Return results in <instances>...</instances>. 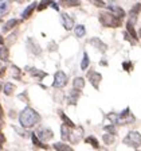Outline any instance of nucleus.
Returning <instances> with one entry per match:
<instances>
[{
	"label": "nucleus",
	"mask_w": 141,
	"mask_h": 151,
	"mask_svg": "<svg viewBox=\"0 0 141 151\" xmlns=\"http://www.w3.org/2000/svg\"><path fill=\"white\" fill-rule=\"evenodd\" d=\"M19 122L23 128H32L41 122L39 113L31 107H26L22 112L19 113Z\"/></svg>",
	"instance_id": "f257e3e1"
},
{
	"label": "nucleus",
	"mask_w": 141,
	"mask_h": 151,
	"mask_svg": "<svg viewBox=\"0 0 141 151\" xmlns=\"http://www.w3.org/2000/svg\"><path fill=\"white\" fill-rule=\"evenodd\" d=\"M100 22L102 23L105 27H120L121 24V19H118L117 16H114L112 12L103 11L100 14Z\"/></svg>",
	"instance_id": "f03ea898"
},
{
	"label": "nucleus",
	"mask_w": 141,
	"mask_h": 151,
	"mask_svg": "<svg viewBox=\"0 0 141 151\" xmlns=\"http://www.w3.org/2000/svg\"><path fill=\"white\" fill-rule=\"evenodd\" d=\"M122 143L129 147H133V148H138L141 146V134L137 131H130L128 135L124 138Z\"/></svg>",
	"instance_id": "7ed1b4c3"
},
{
	"label": "nucleus",
	"mask_w": 141,
	"mask_h": 151,
	"mask_svg": "<svg viewBox=\"0 0 141 151\" xmlns=\"http://www.w3.org/2000/svg\"><path fill=\"white\" fill-rule=\"evenodd\" d=\"M67 82H69V77L66 76L65 72L59 70V72L55 73V76H54V82H53L54 88L62 89V88H65L66 85H67Z\"/></svg>",
	"instance_id": "20e7f679"
},
{
	"label": "nucleus",
	"mask_w": 141,
	"mask_h": 151,
	"mask_svg": "<svg viewBox=\"0 0 141 151\" xmlns=\"http://www.w3.org/2000/svg\"><path fill=\"white\" fill-rule=\"evenodd\" d=\"M35 135L41 139L42 142H48V140H51V139L54 138L53 131H51L48 127H39V128H36Z\"/></svg>",
	"instance_id": "39448f33"
},
{
	"label": "nucleus",
	"mask_w": 141,
	"mask_h": 151,
	"mask_svg": "<svg viewBox=\"0 0 141 151\" xmlns=\"http://www.w3.org/2000/svg\"><path fill=\"white\" fill-rule=\"evenodd\" d=\"M88 80L90 81V84L93 85L94 88L98 89L100 82H101V80H102V76H101V73L95 72V70H90V72L88 73Z\"/></svg>",
	"instance_id": "423d86ee"
},
{
	"label": "nucleus",
	"mask_w": 141,
	"mask_h": 151,
	"mask_svg": "<svg viewBox=\"0 0 141 151\" xmlns=\"http://www.w3.org/2000/svg\"><path fill=\"white\" fill-rule=\"evenodd\" d=\"M27 47H28V50L31 51L32 54H35V55H39V54L42 53L41 46H39L38 42L35 41V39H32V38H28L27 39Z\"/></svg>",
	"instance_id": "0eeeda50"
},
{
	"label": "nucleus",
	"mask_w": 141,
	"mask_h": 151,
	"mask_svg": "<svg viewBox=\"0 0 141 151\" xmlns=\"http://www.w3.org/2000/svg\"><path fill=\"white\" fill-rule=\"evenodd\" d=\"M82 135H83V129L79 127V128H73L71 129V134H70V139L69 140L71 142L73 145H75V143H78L79 140H81V138H82Z\"/></svg>",
	"instance_id": "6e6552de"
},
{
	"label": "nucleus",
	"mask_w": 141,
	"mask_h": 151,
	"mask_svg": "<svg viewBox=\"0 0 141 151\" xmlns=\"http://www.w3.org/2000/svg\"><path fill=\"white\" fill-rule=\"evenodd\" d=\"M61 19H62V23H63V27L69 31V30H71L73 27H74V20H73V18L70 15H67V14H61Z\"/></svg>",
	"instance_id": "1a4fd4ad"
},
{
	"label": "nucleus",
	"mask_w": 141,
	"mask_h": 151,
	"mask_svg": "<svg viewBox=\"0 0 141 151\" xmlns=\"http://www.w3.org/2000/svg\"><path fill=\"white\" fill-rule=\"evenodd\" d=\"M90 45H93L94 47H95V49H98V50L101 51V53H105V51L108 50V46L105 43H103L102 41H101L100 38H91L90 41Z\"/></svg>",
	"instance_id": "9d476101"
},
{
	"label": "nucleus",
	"mask_w": 141,
	"mask_h": 151,
	"mask_svg": "<svg viewBox=\"0 0 141 151\" xmlns=\"http://www.w3.org/2000/svg\"><path fill=\"white\" fill-rule=\"evenodd\" d=\"M108 8L110 9V12H112L113 15L117 16L118 19H122L124 16H125V11H124L121 7L116 6V4H110V6H108Z\"/></svg>",
	"instance_id": "9b49d317"
},
{
	"label": "nucleus",
	"mask_w": 141,
	"mask_h": 151,
	"mask_svg": "<svg viewBox=\"0 0 141 151\" xmlns=\"http://www.w3.org/2000/svg\"><path fill=\"white\" fill-rule=\"evenodd\" d=\"M79 96H81V92L73 89V91L70 92L69 94H67V103H69L70 105H75V104L78 103Z\"/></svg>",
	"instance_id": "f8f14e48"
},
{
	"label": "nucleus",
	"mask_w": 141,
	"mask_h": 151,
	"mask_svg": "<svg viewBox=\"0 0 141 151\" xmlns=\"http://www.w3.org/2000/svg\"><path fill=\"white\" fill-rule=\"evenodd\" d=\"M53 148L56 151H74V148L71 146H69L67 143H65V142H56V143H54Z\"/></svg>",
	"instance_id": "ddd939ff"
},
{
	"label": "nucleus",
	"mask_w": 141,
	"mask_h": 151,
	"mask_svg": "<svg viewBox=\"0 0 141 151\" xmlns=\"http://www.w3.org/2000/svg\"><path fill=\"white\" fill-rule=\"evenodd\" d=\"M27 72L32 76V77H36L38 80H43L44 77H47V73H44L43 70L35 69V68H27Z\"/></svg>",
	"instance_id": "4468645a"
},
{
	"label": "nucleus",
	"mask_w": 141,
	"mask_h": 151,
	"mask_svg": "<svg viewBox=\"0 0 141 151\" xmlns=\"http://www.w3.org/2000/svg\"><path fill=\"white\" fill-rule=\"evenodd\" d=\"M9 9H11L9 1H7V0H0V18H1V16H6L7 14L9 12Z\"/></svg>",
	"instance_id": "2eb2a0df"
},
{
	"label": "nucleus",
	"mask_w": 141,
	"mask_h": 151,
	"mask_svg": "<svg viewBox=\"0 0 141 151\" xmlns=\"http://www.w3.org/2000/svg\"><path fill=\"white\" fill-rule=\"evenodd\" d=\"M85 88V80L82 77H75L74 81H73V89L81 92Z\"/></svg>",
	"instance_id": "dca6fc26"
},
{
	"label": "nucleus",
	"mask_w": 141,
	"mask_h": 151,
	"mask_svg": "<svg viewBox=\"0 0 141 151\" xmlns=\"http://www.w3.org/2000/svg\"><path fill=\"white\" fill-rule=\"evenodd\" d=\"M31 139H32L34 146H36V147H39V148H43V150H48V146H47L46 143H43L41 139L38 138V136L35 135V132H34V134H31Z\"/></svg>",
	"instance_id": "f3484780"
},
{
	"label": "nucleus",
	"mask_w": 141,
	"mask_h": 151,
	"mask_svg": "<svg viewBox=\"0 0 141 151\" xmlns=\"http://www.w3.org/2000/svg\"><path fill=\"white\" fill-rule=\"evenodd\" d=\"M70 134H71V128L67 127L66 124H62V127H61V136H62V140H69Z\"/></svg>",
	"instance_id": "a211bd4d"
},
{
	"label": "nucleus",
	"mask_w": 141,
	"mask_h": 151,
	"mask_svg": "<svg viewBox=\"0 0 141 151\" xmlns=\"http://www.w3.org/2000/svg\"><path fill=\"white\" fill-rule=\"evenodd\" d=\"M35 8H36V3H31V4H30V6H28L27 8H26L24 11L22 12V18H23V19H28L30 16H31V14L35 11Z\"/></svg>",
	"instance_id": "6ab92c4d"
},
{
	"label": "nucleus",
	"mask_w": 141,
	"mask_h": 151,
	"mask_svg": "<svg viewBox=\"0 0 141 151\" xmlns=\"http://www.w3.org/2000/svg\"><path fill=\"white\" fill-rule=\"evenodd\" d=\"M18 23H19L18 19H9L7 23H4V26H3V32H8L9 30H12V28L15 27Z\"/></svg>",
	"instance_id": "aec40b11"
},
{
	"label": "nucleus",
	"mask_w": 141,
	"mask_h": 151,
	"mask_svg": "<svg viewBox=\"0 0 141 151\" xmlns=\"http://www.w3.org/2000/svg\"><path fill=\"white\" fill-rule=\"evenodd\" d=\"M15 85L12 84V82H6L4 84V86H3V92H4V94L6 96H11V94L15 92Z\"/></svg>",
	"instance_id": "412c9836"
},
{
	"label": "nucleus",
	"mask_w": 141,
	"mask_h": 151,
	"mask_svg": "<svg viewBox=\"0 0 141 151\" xmlns=\"http://www.w3.org/2000/svg\"><path fill=\"white\" fill-rule=\"evenodd\" d=\"M8 58H9L8 47H7V46H1V47H0V61L6 62V61H8Z\"/></svg>",
	"instance_id": "4be33fe9"
},
{
	"label": "nucleus",
	"mask_w": 141,
	"mask_h": 151,
	"mask_svg": "<svg viewBox=\"0 0 141 151\" xmlns=\"http://www.w3.org/2000/svg\"><path fill=\"white\" fill-rule=\"evenodd\" d=\"M85 142H86L88 145H90L93 148H95V150H100V143H98L97 138H94V136H88V138L85 139Z\"/></svg>",
	"instance_id": "5701e85b"
},
{
	"label": "nucleus",
	"mask_w": 141,
	"mask_h": 151,
	"mask_svg": "<svg viewBox=\"0 0 141 151\" xmlns=\"http://www.w3.org/2000/svg\"><path fill=\"white\" fill-rule=\"evenodd\" d=\"M102 140L106 146H110L116 142V138H114V135H112V134H105V135L102 136Z\"/></svg>",
	"instance_id": "b1692460"
},
{
	"label": "nucleus",
	"mask_w": 141,
	"mask_h": 151,
	"mask_svg": "<svg viewBox=\"0 0 141 151\" xmlns=\"http://www.w3.org/2000/svg\"><path fill=\"white\" fill-rule=\"evenodd\" d=\"M74 32L78 38H82V37H85V34H86V28H85L82 24H78L74 27Z\"/></svg>",
	"instance_id": "393cba45"
},
{
	"label": "nucleus",
	"mask_w": 141,
	"mask_h": 151,
	"mask_svg": "<svg viewBox=\"0 0 141 151\" xmlns=\"http://www.w3.org/2000/svg\"><path fill=\"white\" fill-rule=\"evenodd\" d=\"M59 113H61V117H62V120H63V122H65V123H63V124H66V126H67V127H70V128H71V129H73V128H75V124L71 122V120H70V117H69V116H66V115L62 112V111H61Z\"/></svg>",
	"instance_id": "a878e982"
},
{
	"label": "nucleus",
	"mask_w": 141,
	"mask_h": 151,
	"mask_svg": "<svg viewBox=\"0 0 141 151\" xmlns=\"http://www.w3.org/2000/svg\"><path fill=\"white\" fill-rule=\"evenodd\" d=\"M61 4H62L63 7H77L81 4V1H79V0H62Z\"/></svg>",
	"instance_id": "bb28decb"
},
{
	"label": "nucleus",
	"mask_w": 141,
	"mask_h": 151,
	"mask_svg": "<svg viewBox=\"0 0 141 151\" xmlns=\"http://www.w3.org/2000/svg\"><path fill=\"white\" fill-rule=\"evenodd\" d=\"M12 77L14 78H16V80H20L22 78V70L19 69L18 66H15V65H12Z\"/></svg>",
	"instance_id": "cd10ccee"
},
{
	"label": "nucleus",
	"mask_w": 141,
	"mask_h": 151,
	"mask_svg": "<svg viewBox=\"0 0 141 151\" xmlns=\"http://www.w3.org/2000/svg\"><path fill=\"white\" fill-rule=\"evenodd\" d=\"M89 63H90V60H89L88 53H83V60H82V62H81V69L86 70L88 69V66H89Z\"/></svg>",
	"instance_id": "c85d7f7f"
},
{
	"label": "nucleus",
	"mask_w": 141,
	"mask_h": 151,
	"mask_svg": "<svg viewBox=\"0 0 141 151\" xmlns=\"http://www.w3.org/2000/svg\"><path fill=\"white\" fill-rule=\"evenodd\" d=\"M103 129L106 131V134H112V135L116 136L117 135V128L114 124H110V126H105L103 127Z\"/></svg>",
	"instance_id": "c756f323"
},
{
	"label": "nucleus",
	"mask_w": 141,
	"mask_h": 151,
	"mask_svg": "<svg viewBox=\"0 0 141 151\" xmlns=\"http://www.w3.org/2000/svg\"><path fill=\"white\" fill-rule=\"evenodd\" d=\"M50 4H51V0H42L41 4L38 6V11H43V9L47 8Z\"/></svg>",
	"instance_id": "7c9ffc66"
},
{
	"label": "nucleus",
	"mask_w": 141,
	"mask_h": 151,
	"mask_svg": "<svg viewBox=\"0 0 141 151\" xmlns=\"http://www.w3.org/2000/svg\"><path fill=\"white\" fill-rule=\"evenodd\" d=\"M122 69L126 70V72H132L133 70V63L130 61H125V62L122 63Z\"/></svg>",
	"instance_id": "2f4dec72"
},
{
	"label": "nucleus",
	"mask_w": 141,
	"mask_h": 151,
	"mask_svg": "<svg viewBox=\"0 0 141 151\" xmlns=\"http://www.w3.org/2000/svg\"><path fill=\"white\" fill-rule=\"evenodd\" d=\"M4 143H6V136L3 135V132H0V147H3Z\"/></svg>",
	"instance_id": "473e14b6"
},
{
	"label": "nucleus",
	"mask_w": 141,
	"mask_h": 151,
	"mask_svg": "<svg viewBox=\"0 0 141 151\" xmlns=\"http://www.w3.org/2000/svg\"><path fill=\"white\" fill-rule=\"evenodd\" d=\"M93 3L95 4V6H100V7H105V6H106V4L103 3L102 0H93Z\"/></svg>",
	"instance_id": "72a5a7b5"
},
{
	"label": "nucleus",
	"mask_w": 141,
	"mask_h": 151,
	"mask_svg": "<svg viewBox=\"0 0 141 151\" xmlns=\"http://www.w3.org/2000/svg\"><path fill=\"white\" fill-rule=\"evenodd\" d=\"M15 39H16V35H14V32H12V34L8 37V39H7V41H8V43H11V42H14Z\"/></svg>",
	"instance_id": "f704fd0d"
},
{
	"label": "nucleus",
	"mask_w": 141,
	"mask_h": 151,
	"mask_svg": "<svg viewBox=\"0 0 141 151\" xmlns=\"http://www.w3.org/2000/svg\"><path fill=\"white\" fill-rule=\"evenodd\" d=\"M26 94H27V92H24V93L20 94V96H19V99H20V100H27V96H26Z\"/></svg>",
	"instance_id": "c9c22d12"
},
{
	"label": "nucleus",
	"mask_w": 141,
	"mask_h": 151,
	"mask_svg": "<svg viewBox=\"0 0 141 151\" xmlns=\"http://www.w3.org/2000/svg\"><path fill=\"white\" fill-rule=\"evenodd\" d=\"M4 72H6V66H1V68H0V77L4 76Z\"/></svg>",
	"instance_id": "e433bc0d"
},
{
	"label": "nucleus",
	"mask_w": 141,
	"mask_h": 151,
	"mask_svg": "<svg viewBox=\"0 0 141 151\" xmlns=\"http://www.w3.org/2000/svg\"><path fill=\"white\" fill-rule=\"evenodd\" d=\"M4 116V112H3V107H1V104H0V119H3Z\"/></svg>",
	"instance_id": "4c0bfd02"
},
{
	"label": "nucleus",
	"mask_w": 141,
	"mask_h": 151,
	"mask_svg": "<svg viewBox=\"0 0 141 151\" xmlns=\"http://www.w3.org/2000/svg\"><path fill=\"white\" fill-rule=\"evenodd\" d=\"M51 7H53L54 9H56V11L59 9V7H58V4H55V3H51Z\"/></svg>",
	"instance_id": "58836bf2"
},
{
	"label": "nucleus",
	"mask_w": 141,
	"mask_h": 151,
	"mask_svg": "<svg viewBox=\"0 0 141 151\" xmlns=\"http://www.w3.org/2000/svg\"><path fill=\"white\" fill-rule=\"evenodd\" d=\"M3 43H4V39H3V37H1V35H0V45H1V46H3Z\"/></svg>",
	"instance_id": "ea45409f"
},
{
	"label": "nucleus",
	"mask_w": 141,
	"mask_h": 151,
	"mask_svg": "<svg viewBox=\"0 0 141 151\" xmlns=\"http://www.w3.org/2000/svg\"><path fill=\"white\" fill-rule=\"evenodd\" d=\"M3 124H4V123H3V120L0 119V128H1V127H3Z\"/></svg>",
	"instance_id": "a19ab883"
},
{
	"label": "nucleus",
	"mask_w": 141,
	"mask_h": 151,
	"mask_svg": "<svg viewBox=\"0 0 141 151\" xmlns=\"http://www.w3.org/2000/svg\"><path fill=\"white\" fill-rule=\"evenodd\" d=\"M12 1H18V3H23L24 0H12Z\"/></svg>",
	"instance_id": "79ce46f5"
},
{
	"label": "nucleus",
	"mask_w": 141,
	"mask_h": 151,
	"mask_svg": "<svg viewBox=\"0 0 141 151\" xmlns=\"http://www.w3.org/2000/svg\"><path fill=\"white\" fill-rule=\"evenodd\" d=\"M98 151H108V150H106V148H100Z\"/></svg>",
	"instance_id": "37998d69"
},
{
	"label": "nucleus",
	"mask_w": 141,
	"mask_h": 151,
	"mask_svg": "<svg viewBox=\"0 0 141 151\" xmlns=\"http://www.w3.org/2000/svg\"><path fill=\"white\" fill-rule=\"evenodd\" d=\"M1 91H3V85L0 84V92H1Z\"/></svg>",
	"instance_id": "c03bdc74"
},
{
	"label": "nucleus",
	"mask_w": 141,
	"mask_h": 151,
	"mask_svg": "<svg viewBox=\"0 0 141 151\" xmlns=\"http://www.w3.org/2000/svg\"><path fill=\"white\" fill-rule=\"evenodd\" d=\"M138 34H140V38H141V28H140V30H138Z\"/></svg>",
	"instance_id": "a18cd8bd"
},
{
	"label": "nucleus",
	"mask_w": 141,
	"mask_h": 151,
	"mask_svg": "<svg viewBox=\"0 0 141 151\" xmlns=\"http://www.w3.org/2000/svg\"><path fill=\"white\" fill-rule=\"evenodd\" d=\"M136 151H141V150H138V148H137V150H136Z\"/></svg>",
	"instance_id": "49530a36"
},
{
	"label": "nucleus",
	"mask_w": 141,
	"mask_h": 151,
	"mask_svg": "<svg viewBox=\"0 0 141 151\" xmlns=\"http://www.w3.org/2000/svg\"><path fill=\"white\" fill-rule=\"evenodd\" d=\"M0 23H1V19H0Z\"/></svg>",
	"instance_id": "de8ad7c7"
}]
</instances>
